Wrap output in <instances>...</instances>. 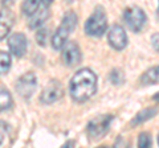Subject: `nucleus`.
Instances as JSON below:
<instances>
[{
  "instance_id": "15",
  "label": "nucleus",
  "mask_w": 159,
  "mask_h": 148,
  "mask_svg": "<svg viewBox=\"0 0 159 148\" xmlns=\"http://www.w3.org/2000/svg\"><path fill=\"white\" fill-rule=\"evenodd\" d=\"M13 105V99L12 95L7 89L0 87V111H7L12 107Z\"/></svg>"
},
{
  "instance_id": "10",
  "label": "nucleus",
  "mask_w": 159,
  "mask_h": 148,
  "mask_svg": "<svg viewBox=\"0 0 159 148\" xmlns=\"http://www.w3.org/2000/svg\"><path fill=\"white\" fill-rule=\"evenodd\" d=\"M8 48L15 57H23L27 52L28 40L23 33H15L8 38Z\"/></svg>"
},
{
  "instance_id": "23",
  "label": "nucleus",
  "mask_w": 159,
  "mask_h": 148,
  "mask_svg": "<svg viewBox=\"0 0 159 148\" xmlns=\"http://www.w3.org/2000/svg\"><path fill=\"white\" fill-rule=\"evenodd\" d=\"M43 4H47V6H51V4L53 3V0H41Z\"/></svg>"
},
{
  "instance_id": "2",
  "label": "nucleus",
  "mask_w": 159,
  "mask_h": 148,
  "mask_svg": "<svg viewBox=\"0 0 159 148\" xmlns=\"http://www.w3.org/2000/svg\"><path fill=\"white\" fill-rule=\"evenodd\" d=\"M76 25H77V15H76V12H73V11L66 12L65 16L62 17V21H61V24H60V27L57 28L56 33H54L53 37H52V46H53V49H56V50L62 49V46L65 45L66 41H68L69 34L74 31Z\"/></svg>"
},
{
  "instance_id": "3",
  "label": "nucleus",
  "mask_w": 159,
  "mask_h": 148,
  "mask_svg": "<svg viewBox=\"0 0 159 148\" xmlns=\"http://www.w3.org/2000/svg\"><path fill=\"white\" fill-rule=\"evenodd\" d=\"M85 33L90 37H102L107 31V16L103 7L98 6L85 23Z\"/></svg>"
},
{
  "instance_id": "26",
  "label": "nucleus",
  "mask_w": 159,
  "mask_h": 148,
  "mask_svg": "<svg viewBox=\"0 0 159 148\" xmlns=\"http://www.w3.org/2000/svg\"><path fill=\"white\" fill-rule=\"evenodd\" d=\"M9 2H11V0H3V3H4V4H8Z\"/></svg>"
},
{
  "instance_id": "28",
  "label": "nucleus",
  "mask_w": 159,
  "mask_h": 148,
  "mask_svg": "<svg viewBox=\"0 0 159 148\" xmlns=\"http://www.w3.org/2000/svg\"><path fill=\"white\" fill-rule=\"evenodd\" d=\"M158 144H159V136H158Z\"/></svg>"
},
{
  "instance_id": "13",
  "label": "nucleus",
  "mask_w": 159,
  "mask_h": 148,
  "mask_svg": "<svg viewBox=\"0 0 159 148\" xmlns=\"http://www.w3.org/2000/svg\"><path fill=\"white\" fill-rule=\"evenodd\" d=\"M159 112V108L158 107H148V108H145V110L139 111L138 114L134 116V119L130 122V126L131 127H137L142 123H145L147 120H150L151 118H154L157 114Z\"/></svg>"
},
{
  "instance_id": "22",
  "label": "nucleus",
  "mask_w": 159,
  "mask_h": 148,
  "mask_svg": "<svg viewBox=\"0 0 159 148\" xmlns=\"http://www.w3.org/2000/svg\"><path fill=\"white\" fill-rule=\"evenodd\" d=\"M151 44L152 48L159 53V33H154L151 36Z\"/></svg>"
},
{
  "instance_id": "12",
  "label": "nucleus",
  "mask_w": 159,
  "mask_h": 148,
  "mask_svg": "<svg viewBox=\"0 0 159 148\" xmlns=\"http://www.w3.org/2000/svg\"><path fill=\"white\" fill-rule=\"evenodd\" d=\"M48 7L49 6H47V4L40 6V8L31 16V20H29V28L37 29L48 20V17H49V8Z\"/></svg>"
},
{
  "instance_id": "16",
  "label": "nucleus",
  "mask_w": 159,
  "mask_h": 148,
  "mask_svg": "<svg viewBox=\"0 0 159 148\" xmlns=\"http://www.w3.org/2000/svg\"><path fill=\"white\" fill-rule=\"evenodd\" d=\"M41 0H24L23 2V6H21V11L25 16L31 17L32 15L37 11L41 6Z\"/></svg>"
},
{
  "instance_id": "11",
  "label": "nucleus",
  "mask_w": 159,
  "mask_h": 148,
  "mask_svg": "<svg viewBox=\"0 0 159 148\" xmlns=\"http://www.w3.org/2000/svg\"><path fill=\"white\" fill-rule=\"evenodd\" d=\"M15 23V16L9 9L4 8L0 11V41L8 36Z\"/></svg>"
},
{
  "instance_id": "24",
  "label": "nucleus",
  "mask_w": 159,
  "mask_h": 148,
  "mask_svg": "<svg viewBox=\"0 0 159 148\" xmlns=\"http://www.w3.org/2000/svg\"><path fill=\"white\" fill-rule=\"evenodd\" d=\"M152 99H154V101H155V102H158V103H159V91L157 93V94H155V95H154V97H152Z\"/></svg>"
},
{
  "instance_id": "19",
  "label": "nucleus",
  "mask_w": 159,
  "mask_h": 148,
  "mask_svg": "<svg viewBox=\"0 0 159 148\" xmlns=\"http://www.w3.org/2000/svg\"><path fill=\"white\" fill-rule=\"evenodd\" d=\"M48 37H49V31H48L47 28H40V29H37L36 40L39 42V45L45 46L47 45V41H48Z\"/></svg>"
},
{
  "instance_id": "27",
  "label": "nucleus",
  "mask_w": 159,
  "mask_h": 148,
  "mask_svg": "<svg viewBox=\"0 0 159 148\" xmlns=\"http://www.w3.org/2000/svg\"><path fill=\"white\" fill-rule=\"evenodd\" d=\"M158 17H159V6H158Z\"/></svg>"
},
{
  "instance_id": "8",
  "label": "nucleus",
  "mask_w": 159,
  "mask_h": 148,
  "mask_svg": "<svg viewBox=\"0 0 159 148\" xmlns=\"http://www.w3.org/2000/svg\"><path fill=\"white\" fill-rule=\"evenodd\" d=\"M82 60V52L77 42L66 41V44L62 46V62L65 66L73 67L78 65Z\"/></svg>"
},
{
  "instance_id": "5",
  "label": "nucleus",
  "mask_w": 159,
  "mask_h": 148,
  "mask_svg": "<svg viewBox=\"0 0 159 148\" xmlns=\"http://www.w3.org/2000/svg\"><path fill=\"white\" fill-rule=\"evenodd\" d=\"M123 21L129 27L130 31L134 33H139L143 29V27L146 25L147 16L145 11L142 8H139L137 6L127 7L123 12Z\"/></svg>"
},
{
  "instance_id": "6",
  "label": "nucleus",
  "mask_w": 159,
  "mask_h": 148,
  "mask_svg": "<svg viewBox=\"0 0 159 148\" xmlns=\"http://www.w3.org/2000/svg\"><path fill=\"white\" fill-rule=\"evenodd\" d=\"M16 89L17 94L24 98V99H29L36 91L37 89V77L34 76V73L28 72L25 74H23L21 77L16 81Z\"/></svg>"
},
{
  "instance_id": "18",
  "label": "nucleus",
  "mask_w": 159,
  "mask_h": 148,
  "mask_svg": "<svg viewBox=\"0 0 159 148\" xmlns=\"http://www.w3.org/2000/svg\"><path fill=\"white\" fill-rule=\"evenodd\" d=\"M109 81H110L113 85L116 86H119L122 85L123 82H125V74H123L122 70H119V69H113V70L109 73Z\"/></svg>"
},
{
  "instance_id": "21",
  "label": "nucleus",
  "mask_w": 159,
  "mask_h": 148,
  "mask_svg": "<svg viewBox=\"0 0 159 148\" xmlns=\"http://www.w3.org/2000/svg\"><path fill=\"white\" fill-rule=\"evenodd\" d=\"M8 131V124L6 122L0 120V144H3V141L6 140V135Z\"/></svg>"
},
{
  "instance_id": "17",
  "label": "nucleus",
  "mask_w": 159,
  "mask_h": 148,
  "mask_svg": "<svg viewBox=\"0 0 159 148\" xmlns=\"http://www.w3.org/2000/svg\"><path fill=\"white\" fill-rule=\"evenodd\" d=\"M11 56L7 52L0 50V76L2 74H7L11 69Z\"/></svg>"
},
{
  "instance_id": "4",
  "label": "nucleus",
  "mask_w": 159,
  "mask_h": 148,
  "mask_svg": "<svg viewBox=\"0 0 159 148\" xmlns=\"http://www.w3.org/2000/svg\"><path fill=\"white\" fill-rule=\"evenodd\" d=\"M114 120V115L111 114H103V115H98L96 118L88 123L86 131L89 135V139H99V137L105 136L109 130H110V126Z\"/></svg>"
},
{
  "instance_id": "7",
  "label": "nucleus",
  "mask_w": 159,
  "mask_h": 148,
  "mask_svg": "<svg viewBox=\"0 0 159 148\" xmlns=\"http://www.w3.org/2000/svg\"><path fill=\"white\" fill-rule=\"evenodd\" d=\"M107 41H109V45H110L114 50H118V52L123 50L129 44L127 33L125 29H123V27L118 25V24L113 25L107 32Z\"/></svg>"
},
{
  "instance_id": "14",
  "label": "nucleus",
  "mask_w": 159,
  "mask_h": 148,
  "mask_svg": "<svg viewBox=\"0 0 159 148\" xmlns=\"http://www.w3.org/2000/svg\"><path fill=\"white\" fill-rule=\"evenodd\" d=\"M139 82L143 86H151L159 83V65L152 66L139 77Z\"/></svg>"
},
{
  "instance_id": "9",
  "label": "nucleus",
  "mask_w": 159,
  "mask_h": 148,
  "mask_svg": "<svg viewBox=\"0 0 159 148\" xmlns=\"http://www.w3.org/2000/svg\"><path fill=\"white\" fill-rule=\"evenodd\" d=\"M62 95H64V89L61 82L57 80H52L43 90L41 95H40V101L44 105H52V103L57 102L58 99H61Z\"/></svg>"
},
{
  "instance_id": "25",
  "label": "nucleus",
  "mask_w": 159,
  "mask_h": 148,
  "mask_svg": "<svg viewBox=\"0 0 159 148\" xmlns=\"http://www.w3.org/2000/svg\"><path fill=\"white\" fill-rule=\"evenodd\" d=\"M64 2L68 3V4H70V3H73V2H74V0H64Z\"/></svg>"
},
{
  "instance_id": "20",
  "label": "nucleus",
  "mask_w": 159,
  "mask_h": 148,
  "mask_svg": "<svg viewBox=\"0 0 159 148\" xmlns=\"http://www.w3.org/2000/svg\"><path fill=\"white\" fill-rule=\"evenodd\" d=\"M151 143H152V139H151L150 134H148V132H141V135L138 137V147L147 148L151 146Z\"/></svg>"
},
{
  "instance_id": "1",
  "label": "nucleus",
  "mask_w": 159,
  "mask_h": 148,
  "mask_svg": "<svg viewBox=\"0 0 159 148\" xmlns=\"http://www.w3.org/2000/svg\"><path fill=\"white\" fill-rule=\"evenodd\" d=\"M97 74L92 69L82 67L72 77L69 82V94L78 103L86 102L97 93Z\"/></svg>"
}]
</instances>
